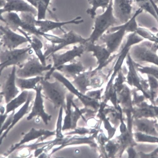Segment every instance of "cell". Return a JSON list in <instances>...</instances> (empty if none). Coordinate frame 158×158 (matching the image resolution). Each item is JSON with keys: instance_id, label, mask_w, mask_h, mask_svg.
<instances>
[{"instance_id": "obj_20", "label": "cell", "mask_w": 158, "mask_h": 158, "mask_svg": "<svg viewBox=\"0 0 158 158\" xmlns=\"http://www.w3.org/2000/svg\"><path fill=\"white\" fill-rule=\"evenodd\" d=\"M51 0H39L37 4V19L38 20L45 19L47 11Z\"/></svg>"}, {"instance_id": "obj_14", "label": "cell", "mask_w": 158, "mask_h": 158, "mask_svg": "<svg viewBox=\"0 0 158 158\" xmlns=\"http://www.w3.org/2000/svg\"><path fill=\"white\" fill-rule=\"evenodd\" d=\"M89 4L92 6L91 8L88 9L86 10L87 14L89 15L93 19H95L96 15V11L99 8L102 9L104 12L109 6L110 0H88Z\"/></svg>"}, {"instance_id": "obj_17", "label": "cell", "mask_w": 158, "mask_h": 158, "mask_svg": "<svg viewBox=\"0 0 158 158\" xmlns=\"http://www.w3.org/2000/svg\"><path fill=\"white\" fill-rule=\"evenodd\" d=\"M55 134L54 132H51L47 131H45L43 130H41L39 131H36L33 129L28 134H26L24 136L23 139L19 144H16L15 147L13 149L11 152L15 149L16 148L19 147L21 145L30 140L38 138V137L41 136L42 135H45L49 136L51 135Z\"/></svg>"}, {"instance_id": "obj_13", "label": "cell", "mask_w": 158, "mask_h": 158, "mask_svg": "<svg viewBox=\"0 0 158 158\" xmlns=\"http://www.w3.org/2000/svg\"><path fill=\"white\" fill-rule=\"evenodd\" d=\"M31 41L30 44L36 55L39 58L43 65H47L46 60L42 51L43 44L41 39L33 35L31 36Z\"/></svg>"}, {"instance_id": "obj_2", "label": "cell", "mask_w": 158, "mask_h": 158, "mask_svg": "<svg viewBox=\"0 0 158 158\" xmlns=\"http://www.w3.org/2000/svg\"><path fill=\"white\" fill-rule=\"evenodd\" d=\"M158 43L148 41L142 42L134 46L131 55L138 64L151 63L158 66Z\"/></svg>"}, {"instance_id": "obj_7", "label": "cell", "mask_w": 158, "mask_h": 158, "mask_svg": "<svg viewBox=\"0 0 158 158\" xmlns=\"http://www.w3.org/2000/svg\"><path fill=\"white\" fill-rule=\"evenodd\" d=\"M133 0H113L114 15L122 24L127 22L133 16Z\"/></svg>"}, {"instance_id": "obj_9", "label": "cell", "mask_w": 158, "mask_h": 158, "mask_svg": "<svg viewBox=\"0 0 158 158\" xmlns=\"http://www.w3.org/2000/svg\"><path fill=\"white\" fill-rule=\"evenodd\" d=\"M16 67L15 65L11 66L10 73L4 83L1 85L2 87L1 94L4 96L7 103L15 97L20 92L15 83Z\"/></svg>"}, {"instance_id": "obj_26", "label": "cell", "mask_w": 158, "mask_h": 158, "mask_svg": "<svg viewBox=\"0 0 158 158\" xmlns=\"http://www.w3.org/2000/svg\"><path fill=\"white\" fill-rule=\"evenodd\" d=\"M156 4H157L158 6V0H157V1H156Z\"/></svg>"}, {"instance_id": "obj_15", "label": "cell", "mask_w": 158, "mask_h": 158, "mask_svg": "<svg viewBox=\"0 0 158 158\" xmlns=\"http://www.w3.org/2000/svg\"><path fill=\"white\" fill-rule=\"evenodd\" d=\"M33 95V93L32 92H29L28 98L26 103L20 110L14 116V119L12 121V124L4 133L2 136L1 137V142L2 141V139L6 136L9 130L13 127L16 123L28 111L29 104L30 101L32 100Z\"/></svg>"}, {"instance_id": "obj_4", "label": "cell", "mask_w": 158, "mask_h": 158, "mask_svg": "<svg viewBox=\"0 0 158 158\" xmlns=\"http://www.w3.org/2000/svg\"><path fill=\"white\" fill-rule=\"evenodd\" d=\"M44 78L40 83L45 97L53 103L56 108L60 106L63 104L65 94L62 84L55 78L53 82Z\"/></svg>"}, {"instance_id": "obj_11", "label": "cell", "mask_w": 158, "mask_h": 158, "mask_svg": "<svg viewBox=\"0 0 158 158\" xmlns=\"http://www.w3.org/2000/svg\"><path fill=\"white\" fill-rule=\"evenodd\" d=\"M35 91L36 92V99L32 108V112L27 119L30 120L33 117L37 116L41 117L45 123L47 124L48 121L50 120L51 116L48 115L45 112L41 94L42 87L40 83L38 84L37 89Z\"/></svg>"}, {"instance_id": "obj_22", "label": "cell", "mask_w": 158, "mask_h": 158, "mask_svg": "<svg viewBox=\"0 0 158 158\" xmlns=\"http://www.w3.org/2000/svg\"><path fill=\"white\" fill-rule=\"evenodd\" d=\"M138 139L140 140H143L146 141H158V139L155 138L150 136L144 135H138Z\"/></svg>"}, {"instance_id": "obj_1", "label": "cell", "mask_w": 158, "mask_h": 158, "mask_svg": "<svg viewBox=\"0 0 158 158\" xmlns=\"http://www.w3.org/2000/svg\"><path fill=\"white\" fill-rule=\"evenodd\" d=\"M33 52V50L30 44L24 48L12 50L1 49L0 73L9 67L14 65L18 67L21 66L31 57Z\"/></svg>"}, {"instance_id": "obj_10", "label": "cell", "mask_w": 158, "mask_h": 158, "mask_svg": "<svg viewBox=\"0 0 158 158\" xmlns=\"http://www.w3.org/2000/svg\"><path fill=\"white\" fill-rule=\"evenodd\" d=\"M83 22L82 17L78 16L71 20L65 22H58L48 20H38L36 22V26L41 33H46L55 29L60 28L64 25L68 24H78Z\"/></svg>"}, {"instance_id": "obj_12", "label": "cell", "mask_w": 158, "mask_h": 158, "mask_svg": "<svg viewBox=\"0 0 158 158\" xmlns=\"http://www.w3.org/2000/svg\"><path fill=\"white\" fill-rule=\"evenodd\" d=\"M44 78L43 77H37L26 78L16 77V85L17 87L23 91L27 89L36 90L38 84Z\"/></svg>"}, {"instance_id": "obj_18", "label": "cell", "mask_w": 158, "mask_h": 158, "mask_svg": "<svg viewBox=\"0 0 158 158\" xmlns=\"http://www.w3.org/2000/svg\"><path fill=\"white\" fill-rule=\"evenodd\" d=\"M139 8L148 13L158 23V18L156 13L149 0H133Z\"/></svg>"}, {"instance_id": "obj_23", "label": "cell", "mask_w": 158, "mask_h": 158, "mask_svg": "<svg viewBox=\"0 0 158 158\" xmlns=\"http://www.w3.org/2000/svg\"><path fill=\"white\" fill-rule=\"evenodd\" d=\"M14 111H13V112L11 115V116L9 117V118L8 119L7 122L6 123L4 124V126H3V127L2 128V129L1 130V134L2 132L4 130L6 129L8 126L10 125V124L11 123H12V118H13V114L14 113Z\"/></svg>"}, {"instance_id": "obj_16", "label": "cell", "mask_w": 158, "mask_h": 158, "mask_svg": "<svg viewBox=\"0 0 158 158\" xmlns=\"http://www.w3.org/2000/svg\"><path fill=\"white\" fill-rule=\"evenodd\" d=\"M29 92L27 90H24L19 95L11 100L7 105L6 114H7L12 111H14L15 109L26 102L28 98Z\"/></svg>"}, {"instance_id": "obj_21", "label": "cell", "mask_w": 158, "mask_h": 158, "mask_svg": "<svg viewBox=\"0 0 158 158\" xmlns=\"http://www.w3.org/2000/svg\"><path fill=\"white\" fill-rule=\"evenodd\" d=\"M135 32L144 39L158 43V38L147 28L139 27Z\"/></svg>"}, {"instance_id": "obj_25", "label": "cell", "mask_w": 158, "mask_h": 158, "mask_svg": "<svg viewBox=\"0 0 158 158\" xmlns=\"http://www.w3.org/2000/svg\"><path fill=\"white\" fill-rule=\"evenodd\" d=\"M26 1L35 7L37 8L39 0H26Z\"/></svg>"}, {"instance_id": "obj_27", "label": "cell", "mask_w": 158, "mask_h": 158, "mask_svg": "<svg viewBox=\"0 0 158 158\" xmlns=\"http://www.w3.org/2000/svg\"><path fill=\"white\" fill-rule=\"evenodd\" d=\"M156 35L158 38V31L157 32V33L156 34Z\"/></svg>"}, {"instance_id": "obj_24", "label": "cell", "mask_w": 158, "mask_h": 158, "mask_svg": "<svg viewBox=\"0 0 158 158\" xmlns=\"http://www.w3.org/2000/svg\"><path fill=\"white\" fill-rule=\"evenodd\" d=\"M149 1L155 10L158 18V6L156 3V1H154V0H149Z\"/></svg>"}, {"instance_id": "obj_8", "label": "cell", "mask_w": 158, "mask_h": 158, "mask_svg": "<svg viewBox=\"0 0 158 158\" xmlns=\"http://www.w3.org/2000/svg\"><path fill=\"white\" fill-rule=\"evenodd\" d=\"M4 6L1 8L0 14L11 12L31 13L37 16V8L31 5L26 0H5Z\"/></svg>"}, {"instance_id": "obj_19", "label": "cell", "mask_w": 158, "mask_h": 158, "mask_svg": "<svg viewBox=\"0 0 158 158\" xmlns=\"http://www.w3.org/2000/svg\"><path fill=\"white\" fill-rule=\"evenodd\" d=\"M135 67L138 72L152 76L158 80V66L155 65L143 66L137 64Z\"/></svg>"}, {"instance_id": "obj_3", "label": "cell", "mask_w": 158, "mask_h": 158, "mask_svg": "<svg viewBox=\"0 0 158 158\" xmlns=\"http://www.w3.org/2000/svg\"><path fill=\"white\" fill-rule=\"evenodd\" d=\"M52 67V64L43 65L39 58L33 54L24 63L16 69V75L17 77L23 78L44 77Z\"/></svg>"}, {"instance_id": "obj_6", "label": "cell", "mask_w": 158, "mask_h": 158, "mask_svg": "<svg viewBox=\"0 0 158 158\" xmlns=\"http://www.w3.org/2000/svg\"><path fill=\"white\" fill-rule=\"evenodd\" d=\"M113 0H110L109 4L106 10L102 14L96 16L93 36L99 35L109 27L120 23L113 14Z\"/></svg>"}, {"instance_id": "obj_5", "label": "cell", "mask_w": 158, "mask_h": 158, "mask_svg": "<svg viewBox=\"0 0 158 158\" xmlns=\"http://www.w3.org/2000/svg\"><path fill=\"white\" fill-rule=\"evenodd\" d=\"M31 41V38L16 33L7 26H1V45L2 48L12 50L23 44L30 43Z\"/></svg>"}]
</instances>
